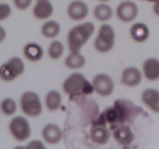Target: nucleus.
I'll return each instance as SVG.
<instances>
[{
	"label": "nucleus",
	"mask_w": 159,
	"mask_h": 149,
	"mask_svg": "<svg viewBox=\"0 0 159 149\" xmlns=\"http://www.w3.org/2000/svg\"><path fill=\"white\" fill-rule=\"evenodd\" d=\"M143 112V109L126 99H119L113 106H109L98 117L100 121L109 124L111 129L123 124H133Z\"/></svg>",
	"instance_id": "f257e3e1"
},
{
	"label": "nucleus",
	"mask_w": 159,
	"mask_h": 149,
	"mask_svg": "<svg viewBox=\"0 0 159 149\" xmlns=\"http://www.w3.org/2000/svg\"><path fill=\"white\" fill-rule=\"evenodd\" d=\"M95 30L91 22H85L73 27L67 36L69 49L71 52H80L84 45L88 41Z\"/></svg>",
	"instance_id": "f03ea898"
},
{
	"label": "nucleus",
	"mask_w": 159,
	"mask_h": 149,
	"mask_svg": "<svg viewBox=\"0 0 159 149\" xmlns=\"http://www.w3.org/2000/svg\"><path fill=\"white\" fill-rule=\"evenodd\" d=\"M62 87L66 93L73 98L89 95L94 91L92 83H90L84 74L80 72L73 73L67 77Z\"/></svg>",
	"instance_id": "7ed1b4c3"
},
{
	"label": "nucleus",
	"mask_w": 159,
	"mask_h": 149,
	"mask_svg": "<svg viewBox=\"0 0 159 149\" xmlns=\"http://www.w3.org/2000/svg\"><path fill=\"white\" fill-rule=\"evenodd\" d=\"M20 107L23 113L27 116L36 117L42 113V103L39 96L34 91H26L21 95Z\"/></svg>",
	"instance_id": "20e7f679"
},
{
	"label": "nucleus",
	"mask_w": 159,
	"mask_h": 149,
	"mask_svg": "<svg viewBox=\"0 0 159 149\" xmlns=\"http://www.w3.org/2000/svg\"><path fill=\"white\" fill-rule=\"evenodd\" d=\"M25 71V65L19 57H13L0 66V79L12 82Z\"/></svg>",
	"instance_id": "39448f33"
},
{
	"label": "nucleus",
	"mask_w": 159,
	"mask_h": 149,
	"mask_svg": "<svg viewBox=\"0 0 159 149\" xmlns=\"http://www.w3.org/2000/svg\"><path fill=\"white\" fill-rule=\"evenodd\" d=\"M116 32L109 24H103L100 27L94 41V48L98 52L107 53L114 47Z\"/></svg>",
	"instance_id": "423d86ee"
},
{
	"label": "nucleus",
	"mask_w": 159,
	"mask_h": 149,
	"mask_svg": "<svg viewBox=\"0 0 159 149\" xmlns=\"http://www.w3.org/2000/svg\"><path fill=\"white\" fill-rule=\"evenodd\" d=\"M9 130L18 141H25L31 134V128L28 121L22 116H16L10 121Z\"/></svg>",
	"instance_id": "0eeeda50"
},
{
	"label": "nucleus",
	"mask_w": 159,
	"mask_h": 149,
	"mask_svg": "<svg viewBox=\"0 0 159 149\" xmlns=\"http://www.w3.org/2000/svg\"><path fill=\"white\" fill-rule=\"evenodd\" d=\"M94 90L102 96H108L111 95L115 89L114 81L111 76L105 73L96 74L92 80Z\"/></svg>",
	"instance_id": "6e6552de"
},
{
	"label": "nucleus",
	"mask_w": 159,
	"mask_h": 149,
	"mask_svg": "<svg viewBox=\"0 0 159 149\" xmlns=\"http://www.w3.org/2000/svg\"><path fill=\"white\" fill-rule=\"evenodd\" d=\"M137 5L133 1L126 0L119 4L116 9V16L123 22L129 23L134 21L138 16Z\"/></svg>",
	"instance_id": "1a4fd4ad"
},
{
	"label": "nucleus",
	"mask_w": 159,
	"mask_h": 149,
	"mask_svg": "<svg viewBox=\"0 0 159 149\" xmlns=\"http://www.w3.org/2000/svg\"><path fill=\"white\" fill-rule=\"evenodd\" d=\"M90 137L91 141L97 144H105L110 138V130L107 127L106 124L96 119L90 130Z\"/></svg>",
	"instance_id": "9d476101"
},
{
	"label": "nucleus",
	"mask_w": 159,
	"mask_h": 149,
	"mask_svg": "<svg viewBox=\"0 0 159 149\" xmlns=\"http://www.w3.org/2000/svg\"><path fill=\"white\" fill-rule=\"evenodd\" d=\"M89 13V8L86 2L82 0H73L69 4L67 14L71 19L80 21L85 19Z\"/></svg>",
	"instance_id": "9b49d317"
},
{
	"label": "nucleus",
	"mask_w": 159,
	"mask_h": 149,
	"mask_svg": "<svg viewBox=\"0 0 159 149\" xmlns=\"http://www.w3.org/2000/svg\"><path fill=\"white\" fill-rule=\"evenodd\" d=\"M142 81V73L140 69L134 66L127 67L122 72L121 83L128 87H135Z\"/></svg>",
	"instance_id": "f8f14e48"
},
{
	"label": "nucleus",
	"mask_w": 159,
	"mask_h": 149,
	"mask_svg": "<svg viewBox=\"0 0 159 149\" xmlns=\"http://www.w3.org/2000/svg\"><path fill=\"white\" fill-rule=\"evenodd\" d=\"M113 130V136L115 140L119 144L123 146H126L130 144L134 141L135 135L130 127L126 124L119 125L114 127Z\"/></svg>",
	"instance_id": "ddd939ff"
},
{
	"label": "nucleus",
	"mask_w": 159,
	"mask_h": 149,
	"mask_svg": "<svg viewBox=\"0 0 159 149\" xmlns=\"http://www.w3.org/2000/svg\"><path fill=\"white\" fill-rule=\"evenodd\" d=\"M42 134L45 142L49 144H58L63 136L61 127L52 123H49L43 127Z\"/></svg>",
	"instance_id": "4468645a"
},
{
	"label": "nucleus",
	"mask_w": 159,
	"mask_h": 149,
	"mask_svg": "<svg viewBox=\"0 0 159 149\" xmlns=\"http://www.w3.org/2000/svg\"><path fill=\"white\" fill-rule=\"evenodd\" d=\"M54 13V6L50 0H36L33 8V14L38 19H46Z\"/></svg>",
	"instance_id": "2eb2a0df"
},
{
	"label": "nucleus",
	"mask_w": 159,
	"mask_h": 149,
	"mask_svg": "<svg viewBox=\"0 0 159 149\" xmlns=\"http://www.w3.org/2000/svg\"><path fill=\"white\" fill-rule=\"evenodd\" d=\"M141 99L145 106L154 113H159V91L155 89H146L141 95Z\"/></svg>",
	"instance_id": "dca6fc26"
},
{
	"label": "nucleus",
	"mask_w": 159,
	"mask_h": 149,
	"mask_svg": "<svg viewBox=\"0 0 159 149\" xmlns=\"http://www.w3.org/2000/svg\"><path fill=\"white\" fill-rule=\"evenodd\" d=\"M143 72L145 78L149 81L159 79V60L156 57L146 59L143 65Z\"/></svg>",
	"instance_id": "f3484780"
},
{
	"label": "nucleus",
	"mask_w": 159,
	"mask_h": 149,
	"mask_svg": "<svg viewBox=\"0 0 159 149\" xmlns=\"http://www.w3.org/2000/svg\"><path fill=\"white\" fill-rule=\"evenodd\" d=\"M129 33L133 40L141 43L148 40L150 35V30L148 26L143 23H136L131 27Z\"/></svg>",
	"instance_id": "a211bd4d"
},
{
	"label": "nucleus",
	"mask_w": 159,
	"mask_h": 149,
	"mask_svg": "<svg viewBox=\"0 0 159 149\" xmlns=\"http://www.w3.org/2000/svg\"><path fill=\"white\" fill-rule=\"evenodd\" d=\"M24 54L27 60L36 62L43 57V48L38 44L30 42L27 43L24 48Z\"/></svg>",
	"instance_id": "6ab92c4d"
},
{
	"label": "nucleus",
	"mask_w": 159,
	"mask_h": 149,
	"mask_svg": "<svg viewBox=\"0 0 159 149\" xmlns=\"http://www.w3.org/2000/svg\"><path fill=\"white\" fill-rule=\"evenodd\" d=\"M86 65V58L80 52H70L65 60V65L70 69H80Z\"/></svg>",
	"instance_id": "aec40b11"
},
{
	"label": "nucleus",
	"mask_w": 159,
	"mask_h": 149,
	"mask_svg": "<svg viewBox=\"0 0 159 149\" xmlns=\"http://www.w3.org/2000/svg\"><path fill=\"white\" fill-rule=\"evenodd\" d=\"M62 95L57 90L49 91L45 96V105L50 111L58 110L62 104Z\"/></svg>",
	"instance_id": "412c9836"
},
{
	"label": "nucleus",
	"mask_w": 159,
	"mask_h": 149,
	"mask_svg": "<svg viewBox=\"0 0 159 149\" xmlns=\"http://www.w3.org/2000/svg\"><path fill=\"white\" fill-rule=\"evenodd\" d=\"M112 9L105 2H102V3L96 6L94 10V17L101 22H105V21L109 20L112 17Z\"/></svg>",
	"instance_id": "4be33fe9"
},
{
	"label": "nucleus",
	"mask_w": 159,
	"mask_h": 149,
	"mask_svg": "<svg viewBox=\"0 0 159 149\" xmlns=\"http://www.w3.org/2000/svg\"><path fill=\"white\" fill-rule=\"evenodd\" d=\"M61 26L57 21L48 20L42 27V33L46 38H54L59 34Z\"/></svg>",
	"instance_id": "5701e85b"
},
{
	"label": "nucleus",
	"mask_w": 159,
	"mask_h": 149,
	"mask_svg": "<svg viewBox=\"0 0 159 149\" xmlns=\"http://www.w3.org/2000/svg\"><path fill=\"white\" fill-rule=\"evenodd\" d=\"M16 102L10 97H7L0 102V110L6 116H12L16 112Z\"/></svg>",
	"instance_id": "b1692460"
},
{
	"label": "nucleus",
	"mask_w": 159,
	"mask_h": 149,
	"mask_svg": "<svg viewBox=\"0 0 159 149\" xmlns=\"http://www.w3.org/2000/svg\"><path fill=\"white\" fill-rule=\"evenodd\" d=\"M64 45L61 41L58 40H55L50 44L49 47L48 49V56L52 59L57 60L60 58L64 53Z\"/></svg>",
	"instance_id": "393cba45"
},
{
	"label": "nucleus",
	"mask_w": 159,
	"mask_h": 149,
	"mask_svg": "<svg viewBox=\"0 0 159 149\" xmlns=\"http://www.w3.org/2000/svg\"><path fill=\"white\" fill-rule=\"evenodd\" d=\"M12 13L11 6L6 2H0V21L8 19Z\"/></svg>",
	"instance_id": "a878e982"
},
{
	"label": "nucleus",
	"mask_w": 159,
	"mask_h": 149,
	"mask_svg": "<svg viewBox=\"0 0 159 149\" xmlns=\"http://www.w3.org/2000/svg\"><path fill=\"white\" fill-rule=\"evenodd\" d=\"M33 0H13V4L20 10H26L30 6Z\"/></svg>",
	"instance_id": "bb28decb"
},
{
	"label": "nucleus",
	"mask_w": 159,
	"mask_h": 149,
	"mask_svg": "<svg viewBox=\"0 0 159 149\" xmlns=\"http://www.w3.org/2000/svg\"><path fill=\"white\" fill-rule=\"evenodd\" d=\"M26 148H37V149H42L45 148V146L44 145L43 142L39 140H33L30 142L28 143L27 146H26Z\"/></svg>",
	"instance_id": "cd10ccee"
},
{
	"label": "nucleus",
	"mask_w": 159,
	"mask_h": 149,
	"mask_svg": "<svg viewBox=\"0 0 159 149\" xmlns=\"http://www.w3.org/2000/svg\"><path fill=\"white\" fill-rule=\"evenodd\" d=\"M7 33L6 29L2 26H0V44L5 40V39L7 38Z\"/></svg>",
	"instance_id": "c85d7f7f"
},
{
	"label": "nucleus",
	"mask_w": 159,
	"mask_h": 149,
	"mask_svg": "<svg viewBox=\"0 0 159 149\" xmlns=\"http://www.w3.org/2000/svg\"><path fill=\"white\" fill-rule=\"evenodd\" d=\"M153 12L154 14L159 17V0H155L153 6Z\"/></svg>",
	"instance_id": "c756f323"
},
{
	"label": "nucleus",
	"mask_w": 159,
	"mask_h": 149,
	"mask_svg": "<svg viewBox=\"0 0 159 149\" xmlns=\"http://www.w3.org/2000/svg\"><path fill=\"white\" fill-rule=\"evenodd\" d=\"M141 1H146V2H154L155 0H141Z\"/></svg>",
	"instance_id": "7c9ffc66"
},
{
	"label": "nucleus",
	"mask_w": 159,
	"mask_h": 149,
	"mask_svg": "<svg viewBox=\"0 0 159 149\" xmlns=\"http://www.w3.org/2000/svg\"><path fill=\"white\" fill-rule=\"evenodd\" d=\"M98 1H100V2H108V1H110V0H98Z\"/></svg>",
	"instance_id": "2f4dec72"
}]
</instances>
